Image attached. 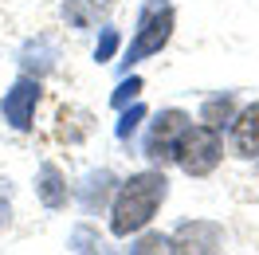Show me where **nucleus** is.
Here are the masks:
<instances>
[{
	"instance_id": "nucleus-13",
	"label": "nucleus",
	"mask_w": 259,
	"mask_h": 255,
	"mask_svg": "<svg viewBox=\"0 0 259 255\" xmlns=\"http://www.w3.org/2000/svg\"><path fill=\"white\" fill-rule=\"evenodd\" d=\"M142 114H146V106H134L130 114H122V122H118V138H130V134L138 130V122H142Z\"/></svg>"
},
{
	"instance_id": "nucleus-10",
	"label": "nucleus",
	"mask_w": 259,
	"mask_h": 255,
	"mask_svg": "<svg viewBox=\"0 0 259 255\" xmlns=\"http://www.w3.org/2000/svg\"><path fill=\"white\" fill-rule=\"evenodd\" d=\"M228 114H232V98H212V102H204V126H224Z\"/></svg>"
},
{
	"instance_id": "nucleus-15",
	"label": "nucleus",
	"mask_w": 259,
	"mask_h": 255,
	"mask_svg": "<svg viewBox=\"0 0 259 255\" xmlns=\"http://www.w3.org/2000/svg\"><path fill=\"white\" fill-rule=\"evenodd\" d=\"M8 224V196H4V189H0V228Z\"/></svg>"
},
{
	"instance_id": "nucleus-2",
	"label": "nucleus",
	"mask_w": 259,
	"mask_h": 255,
	"mask_svg": "<svg viewBox=\"0 0 259 255\" xmlns=\"http://www.w3.org/2000/svg\"><path fill=\"white\" fill-rule=\"evenodd\" d=\"M220 138L212 126H185V134L177 138V165L185 169L189 177H204L220 165Z\"/></svg>"
},
{
	"instance_id": "nucleus-1",
	"label": "nucleus",
	"mask_w": 259,
	"mask_h": 255,
	"mask_svg": "<svg viewBox=\"0 0 259 255\" xmlns=\"http://www.w3.org/2000/svg\"><path fill=\"white\" fill-rule=\"evenodd\" d=\"M165 200V177L161 173H138L130 177L118 200H114V216H110V232L114 236H130L138 228H146L153 220L157 204Z\"/></svg>"
},
{
	"instance_id": "nucleus-3",
	"label": "nucleus",
	"mask_w": 259,
	"mask_h": 255,
	"mask_svg": "<svg viewBox=\"0 0 259 255\" xmlns=\"http://www.w3.org/2000/svg\"><path fill=\"white\" fill-rule=\"evenodd\" d=\"M169 35H173V8L165 0H149L146 12H142V24H138V35H134V44L126 51V67L153 55V51H161L169 44Z\"/></svg>"
},
{
	"instance_id": "nucleus-9",
	"label": "nucleus",
	"mask_w": 259,
	"mask_h": 255,
	"mask_svg": "<svg viewBox=\"0 0 259 255\" xmlns=\"http://www.w3.org/2000/svg\"><path fill=\"white\" fill-rule=\"evenodd\" d=\"M39 200L48 208H59L67 200V185H63V177H59L55 165H44V173H39Z\"/></svg>"
},
{
	"instance_id": "nucleus-8",
	"label": "nucleus",
	"mask_w": 259,
	"mask_h": 255,
	"mask_svg": "<svg viewBox=\"0 0 259 255\" xmlns=\"http://www.w3.org/2000/svg\"><path fill=\"white\" fill-rule=\"evenodd\" d=\"M110 0H67V24L75 28H91L102 12H106Z\"/></svg>"
},
{
	"instance_id": "nucleus-11",
	"label": "nucleus",
	"mask_w": 259,
	"mask_h": 255,
	"mask_svg": "<svg viewBox=\"0 0 259 255\" xmlns=\"http://www.w3.org/2000/svg\"><path fill=\"white\" fill-rule=\"evenodd\" d=\"M114 51H118V32H114V28H102V39H98V48H95V59L106 63Z\"/></svg>"
},
{
	"instance_id": "nucleus-7",
	"label": "nucleus",
	"mask_w": 259,
	"mask_h": 255,
	"mask_svg": "<svg viewBox=\"0 0 259 255\" xmlns=\"http://www.w3.org/2000/svg\"><path fill=\"white\" fill-rule=\"evenodd\" d=\"M232 145L240 157H259V102L232 122Z\"/></svg>"
},
{
	"instance_id": "nucleus-5",
	"label": "nucleus",
	"mask_w": 259,
	"mask_h": 255,
	"mask_svg": "<svg viewBox=\"0 0 259 255\" xmlns=\"http://www.w3.org/2000/svg\"><path fill=\"white\" fill-rule=\"evenodd\" d=\"M220 224H208V220H193L185 224V228H177V236L169 239V247H173V255H212L216 247H220Z\"/></svg>"
},
{
	"instance_id": "nucleus-14",
	"label": "nucleus",
	"mask_w": 259,
	"mask_h": 255,
	"mask_svg": "<svg viewBox=\"0 0 259 255\" xmlns=\"http://www.w3.org/2000/svg\"><path fill=\"white\" fill-rule=\"evenodd\" d=\"M134 255H165V239L161 236H146L138 247H134Z\"/></svg>"
},
{
	"instance_id": "nucleus-4",
	"label": "nucleus",
	"mask_w": 259,
	"mask_h": 255,
	"mask_svg": "<svg viewBox=\"0 0 259 255\" xmlns=\"http://www.w3.org/2000/svg\"><path fill=\"white\" fill-rule=\"evenodd\" d=\"M185 126H189V114L185 110H165L157 114V122H153V130H149L146 138V157L149 161H173V153H177V138L185 134Z\"/></svg>"
},
{
	"instance_id": "nucleus-6",
	"label": "nucleus",
	"mask_w": 259,
	"mask_h": 255,
	"mask_svg": "<svg viewBox=\"0 0 259 255\" xmlns=\"http://www.w3.org/2000/svg\"><path fill=\"white\" fill-rule=\"evenodd\" d=\"M35 102H39V82L35 79H16V87L4 95V118L12 130H28L32 126V114H35Z\"/></svg>"
},
{
	"instance_id": "nucleus-12",
	"label": "nucleus",
	"mask_w": 259,
	"mask_h": 255,
	"mask_svg": "<svg viewBox=\"0 0 259 255\" xmlns=\"http://www.w3.org/2000/svg\"><path fill=\"white\" fill-rule=\"evenodd\" d=\"M138 91H142V79H126L122 87H118V91H114L110 102H114V106H126L130 98H138Z\"/></svg>"
}]
</instances>
